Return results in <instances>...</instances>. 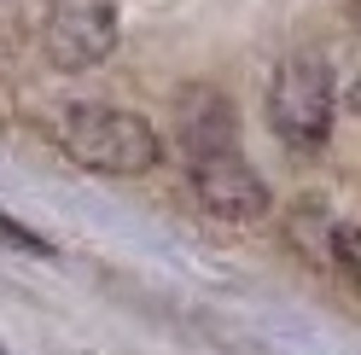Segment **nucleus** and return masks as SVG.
<instances>
[{"instance_id":"nucleus-1","label":"nucleus","mask_w":361,"mask_h":355,"mask_svg":"<svg viewBox=\"0 0 361 355\" xmlns=\"http://www.w3.org/2000/svg\"><path fill=\"white\" fill-rule=\"evenodd\" d=\"M53 135H59V146L71 151L82 169L117 175V181H128V175H146V169H157V158H164V140H157V128L140 117V111L99 105V99L64 105Z\"/></svg>"},{"instance_id":"nucleus-2","label":"nucleus","mask_w":361,"mask_h":355,"mask_svg":"<svg viewBox=\"0 0 361 355\" xmlns=\"http://www.w3.org/2000/svg\"><path fill=\"white\" fill-rule=\"evenodd\" d=\"M332 111H338V76L326 53H286L268 76V128L291 146V151H314L332 135Z\"/></svg>"},{"instance_id":"nucleus-3","label":"nucleus","mask_w":361,"mask_h":355,"mask_svg":"<svg viewBox=\"0 0 361 355\" xmlns=\"http://www.w3.org/2000/svg\"><path fill=\"white\" fill-rule=\"evenodd\" d=\"M123 35V12L117 0H53L47 24H41V53L53 70H94L117 53Z\"/></svg>"},{"instance_id":"nucleus-4","label":"nucleus","mask_w":361,"mask_h":355,"mask_svg":"<svg viewBox=\"0 0 361 355\" xmlns=\"http://www.w3.org/2000/svg\"><path fill=\"white\" fill-rule=\"evenodd\" d=\"M187 181H192V198H198L216 221H257V216H268V181L251 169L245 151L192 158V163H187Z\"/></svg>"},{"instance_id":"nucleus-5","label":"nucleus","mask_w":361,"mask_h":355,"mask_svg":"<svg viewBox=\"0 0 361 355\" xmlns=\"http://www.w3.org/2000/svg\"><path fill=\"white\" fill-rule=\"evenodd\" d=\"M175 128H180V151L192 158H216V151H239V117L233 105L216 94V87H192L180 94V111H175Z\"/></svg>"},{"instance_id":"nucleus-6","label":"nucleus","mask_w":361,"mask_h":355,"mask_svg":"<svg viewBox=\"0 0 361 355\" xmlns=\"http://www.w3.org/2000/svg\"><path fill=\"white\" fill-rule=\"evenodd\" d=\"M332 262L344 268V280L361 292V228H355V221H338V228H332Z\"/></svg>"},{"instance_id":"nucleus-7","label":"nucleus","mask_w":361,"mask_h":355,"mask_svg":"<svg viewBox=\"0 0 361 355\" xmlns=\"http://www.w3.org/2000/svg\"><path fill=\"white\" fill-rule=\"evenodd\" d=\"M0 245H12V251H30V256H53V245H47V239H41L35 228H24L18 216H6V210H0Z\"/></svg>"},{"instance_id":"nucleus-8","label":"nucleus","mask_w":361,"mask_h":355,"mask_svg":"<svg viewBox=\"0 0 361 355\" xmlns=\"http://www.w3.org/2000/svg\"><path fill=\"white\" fill-rule=\"evenodd\" d=\"M350 111H355V117H361V70L350 76Z\"/></svg>"},{"instance_id":"nucleus-9","label":"nucleus","mask_w":361,"mask_h":355,"mask_svg":"<svg viewBox=\"0 0 361 355\" xmlns=\"http://www.w3.org/2000/svg\"><path fill=\"white\" fill-rule=\"evenodd\" d=\"M0 355H12V349H6V344H0Z\"/></svg>"}]
</instances>
